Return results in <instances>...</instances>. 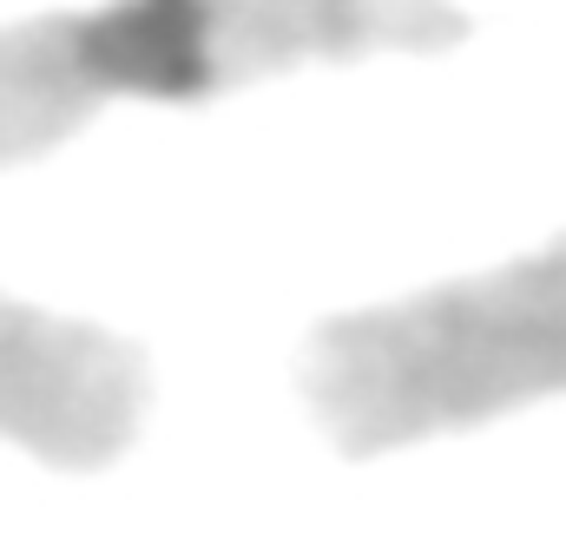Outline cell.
I'll use <instances>...</instances> for the list:
<instances>
[{"label":"cell","mask_w":566,"mask_h":559,"mask_svg":"<svg viewBox=\"0 0 566 559\" xmlns=\"http://www.w3.org/2000/svg\"><path fill=\"white\" fill-rule=\"evenodd\" d=\"M296 395L343 461L566 395V231L494 271L323 316L303 336Z\"/></svg>","instance_id":"6da1fadb"},{"label":"cell","mask_w":566,"mask_h":559,"mask_svg":"<svg viewBox=\"0 0 566 559\" xmlns=\"http://www.w3.org/2000/svg\"><path fill=\"white\" fill-rule=\"evenodd\" d=\"M454 0H99L73 7V46L93 93L198 106L310 60L441 53L468 40Z\"/></svg>","instance_id":"7a4b0ae2"},{"label":"cell","mask_w":566,"mask_h":559,"mask_svg":"<svg viewBox=\"0 0 566 559\" xmlns=\"http://www.w3.org/2000/svg\"><path fill=\"white\" fill-rule=\"evenodd\" d=\"M151 409V362L106 323L0 296V441L46 467H113Z\"/></svg>","instance_id":"3957f363"},{"label":"cell","mask_w":566,"mask_h":559,"mask_svg":"<svg viewBox=\"0 0 566 559\" xmlns=\"http://www.w3.org/2000/svg\"><path fill=\"white\" fill-rule=\"evenodd\" d=\"M106 99L93 93L80 46H73V13H40L0 27V171L46 158L66 145Z\"/></svg>","instance_id":"277c9868"}]
</instances>
